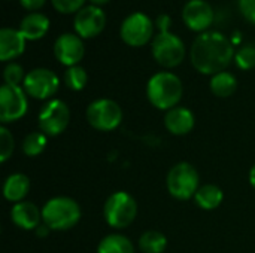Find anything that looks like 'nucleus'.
Segmentation results:
<instances>
[{
    "mask_svg": "<svg viewBox=\"0 0 255 253\" xmlns=\"http://www.w3.org/2000/svg\"><path fill=\"white\" fill-rule=\"evenodd\" d=\"M49 231H51V230L42 222V224L36 228V236H37V237H46V236L49 234Z\"/></svg>",
    "mask_w": 255,
    "mask_h": 253,
    "instance_id": "obj_33",
    "label": "nucleus"
},
{
    "mask_svg": "<svg viewBox=\"0 0 255 253\" xmlns=\"http://www.w3.org/2000/svg\"><path fill=\"white\" fill-rule=\"evenodd\" d=\"M39 130L48 137H55L64 133L70 122L69 106L58 98L48 100L39 112Z\"/></svg>",
    "mask_w": 255,
    "mask_h": 253,
    "instance_id": "obj_9",
    "label": "nucleus"
},
{
    "mask_svg": "<svg viewBox=\"0 0 255 253\" xmlns=\"http://www.w3.org/2000/svg\"><path fill=\"white\" fill-rule=\"evenodd\" d=\"M3 79H4V84H7V85H19L21 86V84L25 79L24 69L18 63H9V64H6V67L3 70Z\"/></svg>",
    "mask_w": 255,
    "mask_h": 253,
    "instance_id": "obj_28",
    "label": "nucleus"
},
{
    "mask_svg": "<svg viewBox=\"0 0 255 253\" xmlns=\"http://www.w3.org/2000/svg\"><path fill=\"white\" fill-rule=\"evenodd\" d=\"M30 192V179L22 173L9 174L3 182V197L4 200L16 204L24 201Z\"/></svg>",
    "mask_w": 255,
    "mask_h": 253,
    "instance_id": "obj_19",
    "label": "nucleus"
},
{
    "mask_svg": "<svg viewBox=\"0 0 255 253\" xmlns=\"http://www.w3.org/2000/svg\"><path fill=\"white\" fill-rule=\"evenodd\" d=\"M106 25V13L102 7L88 4L76 12L73 19V28L82 39H91L99 36Z\"/></svg>",
    "mask_w": 255,
    "mask_h": 253,
    "instance_id": "obj_12",
    "label": "nucleus"
},
{
    "mask_svg": "<svg viewBox=\"0 0 255 253\" xmlns=\"http://www.w3.org/2000/svg\"><path fill=\"white\" fill-rule=\"evenodd\" d=\"M209 88H211L214 95H217L220 98H227V97H232L236 92L238 79H236V76L233 73L224 70V72H220V73H217V75H214L211 78Z\"/></svg>",
    "mask_w": 255,
    "mask_h": 253,
    "instance_id": "obj_21",
    "label": "nucleus"
},
{
    "mask_svg": "<svg viewBox=\"0 0 255 253\" xmlns=\"http://www.w3.org/2000/svg\"><path fill=\"white\" fill-rule=\"evenodd\" d=\"M46 145H48V136L39 130V131H31L24 137L21 143V149L24 155L34 158V157H39L45 151Z\"/></svg>",
    "mask_w": 255,
    "mask_h": 253,
    "instance_id": "obj_24",
    "label": "nucleus"
},
{
    "mask_svg": "<svg viewBox=\"0 0 255 253\" xmlns=\"http://www.w3.org/2000/svg\"><path fill=\"white\" fill-rule=\"evenodd\" d=\"M54 55L63 66H78L85 55V45L82 37L76 33H63L54 42Z\"/></svg>",
    "mask_w": 255,
    "mask_h": 253,
    "instance_id": "obj_13",
    "label": "nucleus"
},
{
    "mask_svg": "<svg viewBox=\"0 0 255 253\" xmlns=\"http://www.w3.org/2000/svg\"><path fill=\"white\" fill-rule=\"evenodd\" d=\"M84 1L85 0H51L55 10H58L61 13L79 12L84 7Z\"/></svg>",
    "mask_w": 255,
    "mask_h": 253,
    "instance_id": "obj_29",
    "label": "nucleus"
},
{
    "mask_svg": "<svg viewBox=\"0 0 255 253\" xmlns=\"http://www.w3.org/2000/svg\"><path fill=\"white\" fill-rule=\"evenodd\" d=\"M25 51V37L19 30L3 27L0 30V61H12Z\"/></svg>",
    "mask_w": 255,
    "mask_h": 253,
    "instance_id": "obj_17",
    "label": "nucleus"
},
{
    "mask_svg": "<svg viewBox=\"0 0 255 253\" xmlns=\"http://www.w3.org/2000/svg\"><path fill=\"white\" fill-rule=\"evenodd\" d=\"M151 52L160 66L173 69L184 61L185 45L179 36L170 31H158L151 42Z\"/></svg>",
    "mask_w": 255,
    "mask_h": 253,
    "instance_id": "obj_6",
    "label": "nucleus"
},
{
    "mask_svg": "<svg viewBox=\"0 0 255 253\" xmlns=\"http://www.w3.org/2000/svg\"><path fill=\"white\" fill-rule=\"evenodd\" d=\"M10 221L21 230L36 231V228L43 222L42 210L31 201H21L12 206L10 209Z\"/></svg>",
    "mask_w": 255,
    "mask_h": 253,
    "instance_id": "obj_15",
    "label": "nucleus"
},
{
    "mask_svg": "<svg viewBox=\"0 0 255 253\" xmlns=\"http://www.w3.org/2000/svg\"><path fill=\"white\" fill-rule=\"evenodd\" d=\"M194 124V113L184 106H176L167 110L164 115V127L173 136H187L193 131Z\"/></svg>",
    "mask_w": 255,
    "mask_h": 253,
    "instance_id": "obj_16",
    "label": "nucleus"
},
{
    "mask_svg": "<svg viewBox=\"0 0 255 253\" xmlns=\"http://www.w3.org/2000/svg\"><path fill=\"white\" fill-rule=\"evenodd\" d=\"M214 7L206 0H188L182 7V19L193 31L205 33L214 22Z\"/></svg>",
    "mask_w": 255,
    "mask_h": 253,
    "instance_id": "obj_14",
    "label": "nucleus"
},
{
    "mask_svg": "<svg viewBox=\"0 0 255 253\" xmlns=\"http://www.w3.org/2000/svg\"><path fill=\"white\" fill-rule=\"evenodd\" d=\"M46 0H19L21 6L30 12H37V9H40L45 4Z\"/></svg>",
    "mask_w": 255,
    "mask_h": 253,
    "instance_id": "obj_32",
    "label": "nucleus"
},
{
    "mask_svg": "<svg viewBox=\"0 0 255 253\" xmlns=\"http://www.w3.org/2000/svg\"><path fill=\"white\" fill-rule=\"evenodd\" d=\"M166 186L169 194L181 201H187L194 198L196 192L200 188V176L194 166L190 163H178L175 164L166 177Z\"/></svg>",
    "mask_w": 255,
    "mask_h": 253,
    "instance_id": "obj_5",
    "label": "nucleus"
},
{
    "mask_svg": "<svg viewBox=\"0 0 255 253\" xmlns=\"http://www.w3.org/2000/svg\"><path fill=\"white\" fill-rule=\"evenodd\" d=\"M239 9L242 15L250 21L255 24V0H238Z\"/></svg>",
    "mask_w": 255,
    "mask_h": 253,
    "instance_id": "obj_30",
    "label": "nucleus"
},
{
    "mask_svg": "<svg viewBox=\"0 0 255 253\" xmlns=\"http://www.w3.org/2000/svg\"><path fill=\"white\" fill-rule=\"evenodd\" d=\"M224 200V192L220 186L214 183H206L199 188V191L194 195L196 204L203 210H215L221 206Z\"/></svg>",
    "mask_w": 255,
    "mask_h": 253,
    "instance_id": "obj_20",
    "label": "nucleus"
},
{
    "mask_svg": "<svg viewBox=\"0 0 255 253\" xmlns=\"http://www.w3.org/2000/svg\"><path fill=\"white\" fill-rule=\"evenodd\" d=\"M235 63L241 70H251L255 67V45H245L235 52Z\"/></svg>",
    "mask_w": 255,
    "mask_h": 253,
    "instance_id": "obj_26",
    "label": "nucleus"
},
{
    "mask_svg": "<svg viewBox=\"0 0 255 253\" xmlns=\"http://www.w3.org/2000/svg\"><path fill=\"white\" fill-rule=\"evenodd\" d=\"M103 216L111 228L124 230L134 222L137 216V203L128 192L117 191L105 201Z\"/></svg>",
    "mask_w": 255,
    "mask_h": 253,
    "instance_id": "obj_4",
    "label": "nucleus"
},
{
    "mask_svg": "<svg viewBox=\"0 0 255 253\" xmlns=\"http://www.w3.org/2000/svg\"><path fill=\"white\" fill-rule=\"evenodd\" d=\"M94 6H102V4H106L109 0H90Z\"/></svg>",
    "mask_w": 255,
    "mask_h": 253,
    "instance_id": "obj_35",
    "label": "nucleus"
},
{
    "mask_svg": "<svg viewBox=\"0 0 255 253\" xmlns=\"http://www.w3.org/2000/svg\"><path fill=\"white\" fill-rule=\"evenodd\" d=\"M15 149V140L12 133L6 128V125L0 127V161L6 163Z\"/></svg>",
    "mask_w": 255,
    "mask_h": 253,
    "instance_id": "obj_27",
    "label": "nucleus"
},
{
    "mask_svg": "<svg viewBox=\"0 0 255 253\" xmlns=\"http://www.w3.org/2000/svg\"><path fill=\"white\" fill-rule=\"evenodd\" d=\"M87 121L97 131H114L123 122L121 106L111 98H97L87 107Z\"/></svg>",
    "mask_w": 255,
    "mask_h": 253,
    "instance_id": "obj_7",
    "label": "nucleus"
},
{
    "mask_svg": "<svg viewBox=\"0 0 255 253\" xmlns=\"http://www.w3.org/2000/svg\"><path fill=\"white\" fill-rule=\"evenodd\" d=\"M60 86L58 76L45 67H37L25 73V79L22 82V88L28 97L36 100H49Z\"/></svg>",
    "mask_w": 255,
    "mask_h": 253,
    "instance_id": "obj_11",
    "label": "nucleus"
},
{
    "mask_svg": "<svg viewBox=\"0 0 255 253\" xmlns=\"http://www.w3.org/2000/svg\"><path fill=\"white\" fill-rule=\"evenodd\" d=\"M42 210V221L51 231H67L81 221V207L70 197H54L48 200Z\"/></svg>",
    "mask_w": 255,
    "mask_h": 253,
    "instance_id": "obj_3",
    "label": "nucleus"
},
{
    "mask_svg": "<svg viewBox=\"0 0 255 253\" xmlns=\"http://www.w3.org/2000/svg\"><path fill=\"white\" fill-rule=\"evenodd\" d=\"M170 25H172V19H170V16L167 13H161V15L157 16L155 27L158 28V31H169Z\"/></svg>",
    "mask_w": 255,
    "mask_h": 253,
    "instance_id": "obj_31",
    "label": "nucleus"
},
{
    "mask_svg": "<svg viewBox=\"0 0 255 253\" xmlns=\"http://www.w3.org/2000/svg\"><path fill=\"white\" fill-rule=\"evenodd\" d=\"M28 110L27 92L19 85L3 84L0 88V121L3 125L21 119Z\"/></svg>",
    "mask_w": 255,
    "mask_h": 253,
    "instance_id": "obj_10",
    "label": "nucleus"
},
{
    "mask_svg": "<svg viewBox=\"0 0 255 253\" xmlns=\"http://www.w3.org/2000/svg\"><path fill=\"white\" fill-rule=\"evenodd\" d=\"M18 30L25 37V40H39L48 33L49 19H48V16L45 13L30 12L28 15H25L21 19Z\"/></svg>",
    "mask_w": 255,
    "mask_h": 253,
    "instance_id": "obj_18",
    "label": "nucleus"
},
{
    "mask_svg": "<svg viewBox=\"0 0 255 253\" xmlns=\"http://www.w3.org/2000/svg\"><path fill=\"white\" fill-rule=\"evenodd\" d=\"M184 94L182 81L178 75L163 70L152 75L146 84V97L149 103L160 110H170L179 106Z\"/></svg>",
    "mask_w": 255,
    "mask_h": 253,
    "instance_id": "obj_2",
    "label": "nucleus"
},
{
    "mask_svg": "<svg viewBox=\"0 0 255 253\" xmlns=\"http://www.w3.org/2000/svg\"><path fill=\"white\" fill-rule=\"evenodd\" d=\"M166 248H167V237L157 230L145 231L139 237V249L143 253H163Z\"/></svg>",
    "mask_w": 255,
    "mask_h": 253,
    "instance_id": "obj_23",
    "label": "nucleus"
},
{
    "mask_svg": "<svg viewBox=\"0 0 255 253\" xmlns=\"http://www.w3.org/2000/svg\"><path fill=\"white\" fill-rule=\"evenodd\" d=\"M232 42L220 31L200 33L190 49V61L202 75H217L224 72L235 60Z\"/></svg>",
    "mask_w": 255,
    "mask_h": 253,
    "instance_id": "obj_1",
    "label": "nucleus"
},
{
    "mask_svg": "<svg viewBox=\"0 0 255 253\" xmlns=\"http://www.w3.org/2000/svg\"><path fill=\"white\" fill-rule=\"evenodd\" d=\"M120 36L123 42L128 46H143L154 39V22L146 13L133 12L121 22Z\"/></svg>",
    "mask_w": 255,
    "mask_h": 253,
    "instance_id": "obj_8",
    "label": "nucleus"
},
{
    "mask_svg": "<svg viewBox=\"0 0 255 253\" xmlns=\"http://www.w3.org/2000/svg\"><path fill=\"white\" fill-rule=\"evenodd\" d=\"M64 84L69 89L72 91H81L87 86V82H88V75L85 72L84 67H81L79 64L78 66H72V67H67L66 72H64Z\"/></svg>",
    "mask_w": 255,
    "mask_h": 253,
    "instance_id": "obj_25",
    "label": "nucleus"
},
{
    "mask_svg": "<svg viewBox=\"0 0 255 253\" xmlns=\"http://www.w3.org/2000/svg\"><path fill=\"white\" fill-rule=\"evenodd\" d=\"M250 183H251V186L255 189V164L253 166L251 171H250Z\"/></svg>",
    "mask_w": 255,
    "mask_h": 253,
    "instance_id": "obj_34",
    "label": "nucleus"
},
{
    "mask_svg": "<svg viewBox=\"0 0 255 253\" xmlns=\"http://www.w3.org/2000/svg\"><path fill=\"white\" fill-rule=\"evenodd\" d=\"M97 253H134V246L123 234H109L100 240Z\"/></svg>",
    "mask_w": 255,
    "mask_h": 253,
    "instance_id": "obj_22",
    "label": "nucleus"
}]
</instances>
